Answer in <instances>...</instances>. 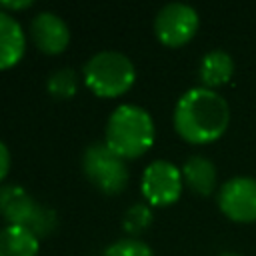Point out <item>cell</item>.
Returning <instances> with one entry per match:
<instances>
[{
    "mask_svg": "<svg viewBox=\"0 0 256 256\" xmlns=\"http://www.w3.org/2000/svg\"><path fill=\"white\" fill-rule=\"evenodd\" d=\"M230 124L228 102L212 88L196 86L186 90L174 108V128L190 144L218 140Z\"/></svg>",
    "mask_w": 256,
    "mask_h": 256,
    "instance_id": "6da1fadb",
    "label": "cell"
},
{
    "mask_svg": "<svg viewBox=\"0 0 256 256\" xmlns=\"http://www.w3.org/2000/svg\"><path fill=\"white\" fill-rule=\"evenodd\" d=\"M154 120L142 106L120 104L106 122V144L120 158L142 156L154 144Z\"/></svg>",
    "mask_w": 256,
    "mask_h": 256,
    "instance_id": "7a4b0ae2",
    "label": "cell"
},
{
    "mask_svg": "<svg viewBox=\"0 0 256 256\" xmlns=\"http://www.w3.org/2000/svg\"><path fill=\"white\" fill-rule=\"evenodd\" d=\"M136 80V68L132 60L116 50L96 52L84 64L86 86L102 98H114L124 94Z\"/></svg>",
    "mask_w": 256,
    "mask_h": 256,
    "instance_id": "3957f363",
    "label": "cell"
},
{
    "mask_svg": "<svg viewBox=\"0 0 256 256\" xmlns=\"http://www.w3.org/2000/svg\"><path fill=\"white\" fill-rule=\"evenodd\" d=\"M0 214L10 226L28 228L36 236H44L56 226V214L50 208L40 206L28 190L18 184L0 188Z\"/></svg>",
    "mask_w": 256,
    "mask_h": 256,
    "instance_id": "277c9868",
    "label": "cell"
},
{
    "mask_svg": "<svg viewBox=\"0 0 256 256\" xmlns=\"http://www.w3.org/2000/svg\"><path fill=\"white\" fill-rule=\"evenodd\" d=\"M82 168L88 180L106 194H118L128 184V166L106 142H94L84 150Z\"/></svg>",
    "mask_w": 256,
    "mask_h": 256,
    "instance_id": "5b68a950",
    "label": "cell"
},
{
    "mask_svg": "<svg viewBox=\"0 0 256 256\" xmlns=\"http://www.w3.org/2000/svg\"><path fill=\"white\" fill-rule=\"evenodd\" d=\"M198 26H200L198 12L184 2H170L162 6L154 18L156 38L170 48H178L190 42L198 32Z\"/></svg>",
    "mask_w": 256,
    "mask_h": 256,
    "instance_id": "8992f818",
    "label": "cell"
},
{
    "mask_svg": "<svg viewBox=\"0 0 256 256\" xmlns=\"http://www.w3.org/2000/svg\"><path fill=\"white\" fill-rule=\"evenodd\" d=\"M182 170L168 160H154L144 168L142 194L152 206H170L182 194Z\"/></svg>",
    "mask_w": 256,
    "mask_h": 256,
    "instance_id": "52a82bcc",
    "label": "cell"
},
{
    "mask_svg": "<svg viewBox=\"0 0 256 256\" xmlns=\"http://www.w3.org/2000/svg\"><path fill=\"white\" fill-rule=\"evenodd\" d=\"M218 208L232 222H256V178L234 176L226 180L218 190Z\"/></svg>",
    "mask_w": 256,
    "mask_h": 256,
    "instance_id": "ba28073f",
    "label": "cell"
},
{
    "mask_svg": "<svg viewBox=\"0 0 256 256\" xmlns=\"http://www.w3.org/2000/svg\"><path fill=\"white\" fill-rule=\"evenodd\" d=\"M34 44L46 54H60L70 42L68 24L54 12H38L30 22Z\"/></svg>",
    "mask_w": 256,
    "mask_h": 256,
    "instance_id": "9c48e42d",
    "label": "cell"
},
{
    "mask_svg": "<svg viewBox=\"0 0 256 256\" xmlns=\"http://www.w3.org/2000/svg\"><path fill=\"white\" fill-rule=\"evenodd\" d=\"M24 48L26 36L22 32V26L10 12L0 10V70L12 68L22 58Z\"/></svg>",
    "mask_w": 256,
    "mask_h": 256,
    "instance_id": "30bf717a",
    "label": "cell"
},
{
    "mask_svg": "<svg viewBox=\"0 0 256 256\" xmlns=\"http://www.w3.org/2000/svg\"><path fill=\"white\" fill-rule=\"evenodd\" d=\"M182 178L192 192L208 196L216 188V166L206 156H190L182 166Z\"/></svg>",
    "mask_w": 256,
    "mask_h": 256,
    "instance_id": "8fae6325",
    "label": "cell"
},
{
    "mask_svg": "<svg viewBox=\"0 0 256 256\" xmlns=\"http://www.w3.org/2000/svg\"><path fill=\"white\" fill-rule=\"evenodd\" d=\"M200 80L206 88H216L226 84L232 74H234V60L226 50L214 48L210 52H206L200 60V68H198Z\"/></svg>",
    "mask_w": 256,
    "mask_h": 256,
    "instance_id": "7c38bea8",
    "label": "cell"
},
{
    "mask_svg": "<svg viewBox=\"0 0 256 256\" xmlns=\"http://www.w3.org/2000/svg\"><path fill=\"white\" fill-rule=\"evenodd\" d=\"M38 248V236L28 228L8 224L0 230V256H36Z\"/></svg>",
    "mask_w": 256,
    "mask_h": 256,
    "instance_id": "4fadbf2b",
    "label": "cell"
},
{
    "mask_svg": "<svg viewBox=\"0 0 256 256\" xmlns=\"http://www.w3.org/2000/svg\"><path fill=\"white\" fill-rule=\"evenodd\" d=\"M46 88L54 98H72L78 88V76L72 68H58L48 76Z\"/></svg>",
    "mask_w": 256,
    "mask_h": 256,
    "instance_id": "5bb4252c",
    "label": "cell"
},
{
    "mask_svg": "<svg viewBox=\"0 0 256 256\" xmlns=\"http://www.w3.org/2000/svg\"><path fill=\"white\" fill-rule=\"evenodd\" d=\"M152 210H150V206L148 204H142V202H138V204H132L128 210H126V214H124V230L128 232V234H140V232H144L150 224H152Z\"/></svg>",
    "mask_w": 256,
    "mask_h": 256,
    "instance_id": "9a60e30c",
    "label": "cell"
},
{
    "mask_svg": "<svg viewBox=\"0 0 256 256\" xmlns=\"http://www.w3.org/2000/svg\"><path fill=\"white\" fill-rule=\"evenodd\" d=\"M104 256H154L152 248L138 238H122L104 250Z\"/></svg>",
    "mask_w": 256,
    "mask_h": 256,
    "instance_id": "2e32d148",
    "label": "cell"
},
{
    "mask_svg": "<svg viewBox=\"0 0 256 256\" xmlns=\"http://www.w3.org/2000/svg\"><path fill=\"white\" fill-rule=\"evenodd\" d=\"M8 170H10V152H8L6 144L0 140V180L8 174Z\"/></svg>",
    "mask_w": 256,
    "mask_h": 256,
    "instance_id": "e0dca14e",
    "label": "cell"
},
{
    "mask_svg": "<svg viewBox=\"0 0 256 256\" xmlns=\"http://www.w3.org/2000/svg\"><path fill=\"white\" fill-rule=\"evenodd\" d=\"M32 6V0H16V2H6V0H0V10H24V8H30Z\"/></svg>",
    "mask_w": 256,
    "mask_h": 256,
    "instance_id": "ac0fdd59",
    "label": "cell"
},
{
    "mask_svg": "<svg viewBox=\"0 0 256 256\" xmlns=\"http://www.w3.org/2000/svg\"><path fill=\"white\" fill-rule=\"evenodd\" d=\"M220 256H240V254H236V252H224V254H220Z\"/></svg>",
    "mask_w": 256,
    "mask_h": 256,
    "instance_id": "d6986e66",
    "label": "cell"
}]
</instances>
